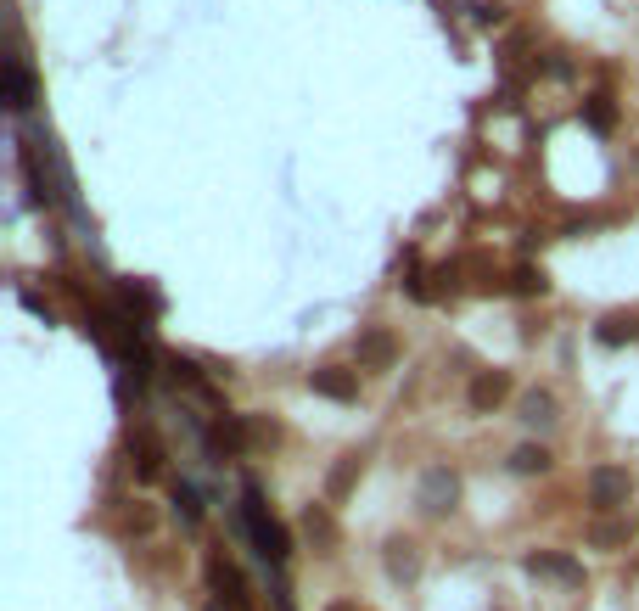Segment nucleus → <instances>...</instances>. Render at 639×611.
Listing matches in <instances>:
<instances>
[{
    "mask_svg": "<svg viewBox=\"0 0 639 611\" xmlns=\"http://www.w3.org/2000/svg\"><path fill=\"white\" fill-rule=\"evenodd\" d=\"M247 505H242V516H247V527H253V539H258V550L270 555V561H286L292 555V539H286V527L275 522L270 511H264V499H258V488H247Z\"/></svg>",
    "mask_w": 639,
    "mask_h": 611,
    "instance_id": "obj_1",
    "label": "nucleus"
},
{
    "mask_svg": "<svg viewBox=\"0 0 639 611\" xmlns=\"http://www.w3.org/2000/svg\"><path fill=\"white\" fill-rule=\"evenodd\" d=\"M634 499V471L628 466H595L589 471V505L595 511H623Z\"/></svg>",
    "mask_w": 639,
    "mask_h": 611,
    "instance_id": "obj_2",
    "label": "nucleus"
},
{
    "mask_svg": "<svg viewBox=\"0 0 639 611\" xmlns=\"http://www.w3.org/2000/svg\"><path fill=\"white\" fill-rule=\"evenodd\" d=\"M455 499H460V477L449 466H432L421 477V511L426 516H443V511H455Z\"/></svg>",
    "mask_w": 639,
    "mask_h": 611,
    "instance_id": "obj_3",
    "label": "nucleus"
},
{
    "mask_svg": "<svg viewBox=\"0 0 639 611\" xmlns=\"http://www.w3.org/2000/svg\"><path fill=\"white\" fill-rule=\"evenodd\" d=\"M466 398H471V410L477 415H494L499 404L511 398V370H477L471 387H466Z\"/></svg>",
    "mask_w": 639,
    "mask_h": 611,
    "instance_id": "obj_4",
    "label": "nucleus"
},
{
    "mask_svg": "<svg viewBox=\"0 0 639 611\" xmlns=\"http://www.w3.org/2000/svg\"><path fill=\"white\" fill-rule=\"evenodd\" d=\"M253 438H258V432L247 427L242 415H219V421L208 427V449H213V455H247Z\"/></svg>",
    "mask_w": 639,
    "mask_h": 611,
    "instance_id": "obj_5",
    "label": "nucleus"
},
{
    "mask_svg": "<svg viewBox=\"0 0 639 611\" xmlns=\"http://www.w3.org/2000/svg\"><path fill=\"white\" fill-rule=\"evenodd\" d=\"M354 354H359V370H393L398 337H393V331H382V326H370V331H359Z\"/></svg>",
    "mask_w": 639,
    "mask_h": 611,
    "instance_id": "obj_6",
    "label": "nucleus"
},
{
    "mask_svg": "<svg viewBox=\"0 0 639 611\" xmlns=\"http://www.w3.org/2000/svg\"><path fill=\"white\" fill-rule=\"evenodd\" d=\"M522 567L533 572V578H555V583H572V589L583 583V567H578V561H572V555H555V550H527Z\"/></svg>",
    "mask_w": 639,
    "mask_h": 611,
    "instance_id": "obj_7",
    "label": "nucleus"
},
{
    "mask_svg": "<svg viewBox=\"0 0 639 611\" xmlns=\"http://www.w3.org/2000/svg\"><path fill=\"white\" fill-rule=\"evenodd\" d=\"M0 101L12 107V113H29L34 107V73L23 68V62H0Z\"/></svg>",
    "mask_w": 639,
    "mask_h": 611,
    "instance_id": "obj_8",
    "label": "nucleus"
},
{
    "mask_svg": "<svg viewBox=\"0 0 639 611\" xmlns=\"http://www.w3.org/2000/svg\"><path fill=\"white\" fill-rule=\"evenodd\" d=\"M309 387L320 398H331V404H354V398H359V376H354V370H342V365H320L309 376Z\"/></svg>",
    "mask_w": 639,
    "mask_h": 611,
    "instance_id": "obj_9",
    "label": "nucleus"
},
{
    "mask_svg": "<svg viewBox=\"0 0 639 611\" xmlns=\"http://www.w3.org/2000/svg\"><path fill=\"white\" fill-rule=\"evenodd\" d=\"M359 477H365V455H342L337 466H331V477H326V499H331V505H337V499H348Z\"/></svg>",
    "mask_w": 639,
    "mask_h": 611,
    "instance_id": "obj_10",
    "label": "nucleus"
},
{
    "mask_svg": "<svg viewBox=\"0 0 639 611\" xmlns=\"http://www.w3.org/2000/svg\"><path fill=\"white\" fill-rule=\"evenodd\" d=\"M595 337L606 342V348H623V342H634L639 337V314L634 309H617V314H606L595 326Z\"/></svg>",
    "mask_w": 639,
    "mask_h": 611,
    "instance_id": "obj_11",
    "label": "nucleus"
},
{
    "mask_svg": "<svg viewBox=\"0 0 639 611\" xmlns=\"http://www.w3.org/2000/svg\"><path fill=\"white\" fill-rule=\"evenodd\" d=\"M628 539H634V516H606V522L589 527V544H595V550H623Z\"/></svg>",
    "mask_w": 639,
    "mask_h": 611,
    "instance_id": "obj_12",
    "label": "nucleus"
},
{
    "mask_svg": "<svg viewBox=\"0 0 639 611\" xmlns=\"http://www.w3.org/2000/svg\"><path fill=\"white\" fill-rule=\"evenodd\" d=\"M583 118H589V124L600 129V135H611V129H617V101H611L606 90H595V96L583 101Z\"/></svg>",
    "mask_w": 639,
    "mask_h": 611,
    "instance_id": "obj_13",
    "label": "nucleus"
},
{
    "mask_svg": "<svg viewBox=\"0 0 639 611\" xmlns=\"http://www.w3.org/2000/svg\"><path fill=\"white\" fill-rule=\"evenodd\" d=\"M511 471H522V477H544V471H550V449H544V443H522V449L511 455Z\"/></svg>",
    "mask_w": 639,
    "mask_h": 611,
    "instance_id": "obj_14",
    "label": "nucleus"
},
{
    "mask_svg": "<svg viewBox=\"0 0 639 611\" xmlns=\"http://www.w3.org/2000/svg\"><path fill=\"white\" fill-rule=\"evenodd\" d=\"M303 533H309V539L320 544V550H331V544H337V522H331V516L320 511V505H309V511H303Z\"/></svg>",
    "mask_w": 639,
    "mask_h": 611,
    "instance_id": "obj_15",
    "label": "nucleus"
},
{
    "mask_svg": "<svg viewBox=\"0 0 639 611\" xmlns=\"http://www.w3.org/2000/svg\"><path fill=\"white\" fill-rule=\"evenodd\" d=\"M544 286H550V281H544V270H533V264H516V270H511V292H516V298H544Z\"/></svg>",
    "mask_w": 639,
    "mask_h": 611,
    "instance_id": "obj_16",
    "label": "nucleus"
},
{
    "mask_svg": "<svg viewBox=\"0 0 639 611\" xmlns=\"http://www.w3.org/2000/svg\"><path fill=\"white\" fill-rule=\"evenodd\" d=\"M387 572H393V578H415V544L410 539L387 544Z\"/></svg>",
    "mask_w": 639,
    "mask_h": 611,
    "instance_id": "obj_17",
    "label": "nucleus"
},
{
    "mask_svg": "<svg viewBox=\"0 0 639 611\" xmlns=\"http://www.w3.org/2000/svg\"><path fill=\"white\" fill-rule=\"evenodd\" d=\"M135 471H141L146 483H152L157 471H163V443H157V438H141V443H135Z\"/></svg>",
    "mask_w": 639,
    "mask_h": 611,
    "instance_id": "obj_18",
    "label": "nucleus"
},
{
    "mask_svg": "<svg viewBox=\"0 0 639 611\" xmlns=\"http://www.w3.org/2000/svg\"><path fill=\"white\" fill-rule=\"evenodd\" d=\"M522 421H533V427H550V421H555V398H550V393H527V398H522Z\"/></svg>",
    "mask_w": 639,
    "mask_h": 611,
    "instance_id": "obj_19",
    "label": "nucleus"
},
{
    "mask_svg": "<svg viewBox=\"0 0 639 611\" xmlns=\"http://www.w3.org/2000/svg\"><path fill=\"white\" fill-rule=\"evenodd\" d=\"M169 376H174V382H185V387H197V393H208V398H213V387L197 376V365H191V359L174 354V359H169Z\"/></svg>",
    "mask_w": 639,
    "mask_h": 611,
    "instance_id": "obj_20",
    "label": "nucleus"
},
{
    "mask_svg": "<svg viewBox=\"0 0 639 611\" xmlns=\"http://www.w3.org/2000/svg\"><path fill=\"white\" fill-rule=\"evenodd\" d=\"M152 522H157V516L146 511V505H135V511H124V527H129V533H152Z\"/></svg>",
    "mask_w": 639,
    "mask_h": 611,
    "instance_id": "obj_21",
    "label": "nucleus"
}]
</instances>
